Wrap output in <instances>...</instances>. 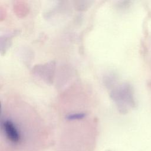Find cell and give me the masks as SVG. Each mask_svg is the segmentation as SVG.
Segmentation results:
<instances>
[{
    "instance_id": "1",
    "label": "cell",
    "mask_w": 151,
    "mask_h": 151,
    "mask_svg": "<svg viewBox=\"0 0 151 151\" xmlns=\"http://www.w3.org/2000/svg\"><path fill=\"white\" fill-rule=\"evenodd\" d=\"M4 128L6 136L11 141L14 143L19 141L20 139L19 133L12 122L9 120L5 121L4 123Z\"/></svg>"
}]
</instances>
